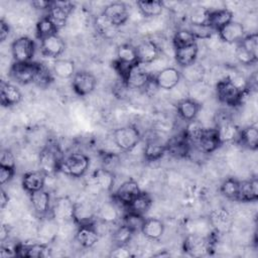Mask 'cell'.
Masks as SVG:
<instances>
[{"label": "cell", "instance_id": "obj_1", "mask_svg": "<svg viewBox=\"0 0 258 258\" xmlns=\"http://www.w3.org/2000/svg\"><path fill=\"white\" fill-rule=\"evenodd\" d=\"M216 94L221 103L235 107L241 104L244 92L232 82L230 77H227L217 83Z\"/></svg>", "mask_w": 258, "mask_h": 258}, {"label": "cell", "instance_id": "obj_2", "mask_svg": "<svg viewBox=\"0 0 258 258\" xmlns=\"http://www.w3.org/2000/svg\"><path fill=\"white\" fill-rule=\"evenodd\" d=\"M90 158L81 152H75L62 159L60 171L72 177H81L89 169Z\"/></svg>", "mask_w": 258, "mask_h": 258}, {"label": "cell", "instance_id": "obj_3", "mask_svg": "<svg viewBox=\"0 0 258 258\" xmlns=\"http://www.w3.org/2000/svg\"><path fill=\"white\" fill-rule=\"evenodd\" d=\"M113 140L121 150L131 151L139 144L141 135L135 126L127 125L117 128L113 132Z\"/></svg>", "mask_w": 258, "mask_h": 258}, {"label": "cell", "instance_id": "obj_4", "mask_svg": "<svg viewBox=\"0 0 258 258\" xmlns=\"http://www.w3.org/2000/svg\"><path fill=\"white\" fill-rule=\"evenodd\" d=\"M35 51V42L28 36H20L11 43V54L15 62L32 61Z\"/></svg>", "mask_w": 258, "mask_h": 258}, {"label": "cell", "instance_id": "obj_5", "mask_svg": "<svg viewBox=\"0 0 258 258\" xmlns=\"http://www.w3.org/2000/svg\"><path fill=\"white\" fill-rule=\"evenodd\" d=\"M61 162L62 158H60L59 150L56 146L48 145L39 154V166L46 175H51L60 170Z\"/></svg>", "mask_w": 258, "mask_h": 258}, {"label": "cell", "instance_id": "obj_6", "mask_svg": "<svg viewBox=\"0 0 258 258\" xmlns=\"http://www.w3.org/2000/svg\"><path fill=\"white\" fill-rule=\"evenodd\" d=\"M36 66H37V62L35 61H28V62L14 61L10 67L9 75L17 83L22 85H27L34 82Z\"/></svg>", "mask_w": 258, "mask_h": 258}, {"label": "cell", "instance_id": "obj_7", "mask_svg": "<svg viewBox=\"0 0 258 258\" xmlns=\"http://www.w3.org/2000/svg\"><path fill=\"white\" fill-rule=\"evenodd\" d=\"M181 80V73L174 67H166L153 76V81L158 89L173 90Z\"/></svg>", "mask_w": 258, "mask_h": 258}, {"label": "cell", "instance_id": "obj_8", "mask_svg": "<svg viewBox=\"0 0 258 258\" xmlns=\"http://www.w3.org/2000/svg\"><path fill=\"white\" fill-rule=\"evenodd\" d=\"M72 79L73 89L75 93L79 96L90 95L95 90L97 85L95 76L87 71L76 72Z\"/></svg>", "mask_w": 258, "mask_h": 258}, {"label": "cell", "instance_id": "obj_9", "mask_svg": "<svg viewBox=\"0 0 258 258\" xmlns=\"http://www.w3.org/2000/svg\"><path fill=\"white\" fill-rule=\"evenodd\" d=\"M101 14L116 27L126 23L129 18L127 5L123 2H113L108 4Z\"/></svg>", "mask_w": 258, "mask_h": 258}, {"label": "cell", "instance_id": "obj_10", "mask_svg": "<svg viewBox=\"0 0 258 258\" xmlns=\"http://www.w3.org/2000/svg\"><path fill=\"white\" fill-rule=\"evenodd\" d=\"M151 78L152 75L143 67V64L136 63L131 67L124 82L129 88L145 89Z\"/></svg>", "mask_w": 258, "mask_h": 258}, {"label": "cell", "instance_id": "obj_11", "mask_svg": "<svg viewBox=\"0 0 258 258\" xmlns=\"http://www.w3.org/2000/svg\"><path fill=\"white\" fill-rule=\"evenodd\" d=\"M136 47L138 63L147 66L161 55V50L153 40H143Z\"/></svg>", "mask_w": 258, "mask_h": 258}, {"label": "cell", "instance_id": "obj_12", "mask_svg": "<svg viewBox=\"0 0 258 258\" xmlns=\"http://www.w3.org/2000/svg\"><path fill=\"white\" fill-rule=\"evenodd\" d=\"M64 49L66 43L57 33L40 39V51L44 56L56 58L57 56L62 54Z\"/></svg>", "mask_w": 258, "mask_h": 258}, {"label": "cell", "instance_id": "obj_13", "mask_svg": "<svg viewBox=\"0 0 258 258\" xmlns=\"http://www.w3.org/2000/svg\"><path fill=\"white\" fill-rule=\"evenodd\" d=\"M141 191L137 181L134 179H127L117 187L114 194V199L121 205L127 207Z\"/></svg>", "mask_w": 258, "mask_h": 258}, {"label": "cell", "instance_id": "obj_14", "mask_svg": "<svg viewBox=\"0 0 258 258\" xmlns=\"http://www.w3.org/2000/svg\"><path fill=\"white\" fill-rule=\"evenodd\" d=\"M217 32L220 39L229 44H233V43L238 44L246 35L243 24L234 20H232L231 22H229L228 24L220 28Z\"/></svg>", "mask_w": 258, "mask_h": 258}, {"label": "cell", "instance_id": "obj_15", "mask_svg": "<svg viewBox=\"0 0 258 258\" xmlns=\"http://www.w3.org/2000/svg\"><path fill=\"white\" fill-rule=\"evenodd\" d=\"M75 206L76 203L72 202L68 197H60L56 199L50 211L52 218L62 222L74 221Z\"/></svg>", "mask_w": 258, "mask_h": 258}, {"label": "cell", "instance_id": "obj_16", "mask_svg": "<svg viewBox=\"0 0 258 258\" xmlns=\"http://www.w3.org/2000/svg\"><path fill=\"white\" fill-rule=\"evenodd\" d=\"M211 247L210 239L202 234L191 233L184 240V250L194 256L206 254Z\"/></svg>", "mask_w": 258, "mask_h": 258}, {"label": "cell", "instance_id": "obj_17", "mask_svg": "<svg viewBox=\"0 0 258 258\" xmlns=\"http://www.w3.org/2000/svg\"><path fill=\"white\" fill-rule=\"evenodd\" d=\"M73 9H74V5L71 2L52 1L47 15L50 17V19L54 22L56 27L59 29L66 24Z\"/></svg>", "mask_w": 258, "mask_h": 258}, {"label": "cell", "instance_id": "obj_18", "mask_svg": "<svg viewBox=\"0 0 258 258\" xmlns=\"http://www.w3.org/2000/svg\"><path fill=\"white\" fill-rule=\"evenodd\" d=\"M99 238L100 233L94 224L80 225L76 232V240L84 248H92L97 244Z\"/></svg>", "mask_w": 258, "mask_h": 258}, {"label": "cell", "instance_id": "obj_19", "mask_svg": "<svg viewBox=\"0 0 258 258\" xmlns=\"http://www.w3.org/2000/svg\"><path fill=\"white\" fill-rule=\"evenodd\" d=\"M222 144L217 128H205L204 133L196 146L204 153H212Z\"/></svg>", "mask_w": 258, "mask_h": 258}, {"label": "cell", "instance_id": "obj_20", "mask_svg": "<svg viewBox=\"0 0 258 258\" xmlns=\"http://www.w3.org/2000/svg\"><path fill=\"white\" fill-rule=\"evenodd\" d=\"M16 256L18 257H35L42 258L50 256V248L44 243L18 244L15 246Z\"/></svg>", "mask_w": 258, "mask_h": 258}, {"label": "cell", "instance_id": "obj_21", "mask_svg": "<svg viewBox=\"0 0 258 258\" xmlns=\"http://www.w3.org/2000/svg\"><path fill=\"white\" fill-rule=\"evenodd\" d=\"M22 100V94L19 89L5 81L0 83V103L3 107H11L19 104Z\"/></svg>", "mask_w": 258, "mask_h": 258}, {"label": "cell", "instance_id": "obj_22", "mask_svg": "<svg viewBox=\"0 0 258 258\" xmlns=\"http://www.w3.org/2000/svg\"><path fill=\"white\" fill-rule=\"evenodd\" d=\"M30 195V202L35 214L39 217H45L51 211V204H50V196L44 189H40Z\"/></svg>", "mask_w": 258, "mask_h": 258}, {"label": "cell", "instance_id": "obj_23", "mask_svg": "<svg viewBox=\"0 0 258 258\" xmlns=\"http://www.w3.org/2000/svg\"><path fill=\"white\" fill-rule=\"evenodd\" d=\"M46 176L41 169L27 171L22 176V186L29 194L40 190L44 188Z\"/></svg>", "mask_w": 258, "mask_h": 258}, {"label": "cell", "instance_id": "obj_24", "mask_svg": "<svg viewBox=\"0 0 258 258\" xmlns=\"http://www.w3.org/2000/svg\"><path fill=\"white\" fill-rule=\"evenodd\" d=\"M176 110H177L178 116L182 120L189 122L197 118L201 110V104L195 99L182 98L177 102Z\"/></svg>", "mask_w": 258, "mask_h": 258}, {"label": "cell", "instance_id": "obj_25", "mask_svg": "<svg viewBox=\"0 0 258 258\" xmlns=\"http://www.w3.org/2000/svg\"><path fill=\"white\" fill-rule=\"evenodd\" d=\"M198 53H199L198 43L183 46V47L174 48L175 61L181 69L197 61Z\"/></svg>", "mask_w": 258, "mask_h": 258}, {"label": "cell", "instance_id": "obj_26", "mask_svg": "<svg viewBox=\"0 0 258 258\" xmlns=\"http://www.w3.org/2000/svg\"><path fill=\"white\" fill-rule=\"evenodd\" d=\"M258 199V180L257 177H252L247 180L240 181L238 201L240 202H255Z\"/></svg>", "mask_w": 258, "mask_h": 258}, {"label": "cell", "instance_id": "obj_27", "mask_svg": "<svg viewBox=\"0 0 258 258\" xmlns=\"http://www.w3.org/2000/svg\"><path fill=\"white\" fill-rule=\"evenodd\" d=\"M165 226L163 222L156 218H146L141 229V233L149 240H158L164 234Z\"/></svg>", "mask_w": 258, "mask_h": 258}, {"label": "cell", "instance_id": "obj_28", "mask_svg": "<svg viewBox=\"0 0 258 258\" xmlns=\"http://www.w3.org/2000/svg\"><path fill=\"white\" fill-rule=\"evenodd\" d=\"M233 20V13L227 8L210 10L209 25L216 31Z\"/></svg>", "mask_w": 258, "mask_h": 258}, {"label": "cell", "instance_id": "obj_29", "mask_svg": "<svg viewBox=\"0 0 258 258\" xmlns=\"http://www.w3.org/2000/svg\"><path fill=\"white\" fill-rule=\"evenodd\" d=\"M136 5L141 15L146 18L159 16L164 8V3L158 0H140Z\"/></svg>", "mask_w": 258, "mask_h": 258}, {"label": "cell", "instance_id": "obj_30", "mask_svg": "<svg viewBox=\"0 0 258 258\" xmlns=\"http://www.w3.org/2000/svg\"><path fill=\"white\" fill-rule=\"evenodd\" d=\"M51 71L59 79H71L76 74L75 62L68 58H56L52 63Z\"/></svg>", "mask_w": 258, "mask_h": 258}, {"label": "cell", "instance_id": "obj_31", "mask_svg": "<svg viewBox=\"0 0 258 258\" xmlns=\"http://www.w3.org/2000/svg\"><path fill=\"white\" fill-rule=\"evenodd\" d=\"M238 141L240 144L250 150H256L258 147V129L256 126L250 125L239 131Z\"/></svg>", "mask_w": 258, "mask_h": 258}, {"label": "cell", "instance_id": "obj_32", "mask_svg": "<svg viewBox=\"0 0 258 258\" xmlns=\"http://www.w3.org/2000/svg\"><path fill=\"white\" fill-rule=\"evenodd\" d=\"M93 179L95 185H97V187L103 191H110L115 182L114 173L103 167L95 171Z\"/></svg>", "mask_w": 258, "mask_h": 258}, {"label": "cell", "instance_id": "obj_33", "mask_svg": "<svg viewBox=\"0 0 258 258\" xmlns=\"http://www.w3.org/2000/svg\"><path fill=\"white\" fill-rule=\"evenodd\" d=\"M94 218H95V212L89 204H86V203L76 204L74 221L78 224V226L94 224L93 223Z\"/></svg>", "mask_w": 258, "mask_h": 258}, {"label": "cell", "instance_id": "obj_34", "mask_svg": "<svg viewBox=\"0 0 258 258\" xmlns=\"http://www.w3.org/2000/svg\"><path fill=\"white\" fill-rule=\"evenodd\" d=\"M151 206H152V199L150 195L145 191H141L126 208L130 212L144 215L149 211Z\"/></svg>", "mask_w": 258, "mask_h": 258}, {"label": "cell", "instance_id": "obj_35", "mask_svg": "<svg viewBox=\"0 0 258 258\" xmlns=\"http://www.w3.org/2000/svg\"><path fill=\"white\" fill-rule=\"evenodd\" d=\"M167 151V145L158 140L150 139L146 142L144 147V156L149 161L158 160Z\"/></svg>", "mask_w": 258, "mask_h": 258}, {"label": "cell", "instance_id": "obj_36", "mask_svg": "<svg viewBox=\"0 0 258 258\" xmlns=\"http://www.w3.org/2000/svg\"><path fill=\"white\" fill-rule=\"evenodd\" d=\"M180 73H181V78L183 77L186 82L190 83V85L203 82L206 74L205 68L202 64L198 63L197 61H195L194 63L185 68H182V71Z\"/></svg>", "mask_w": 258, "mask_h": 258}, {"label": "cell", "instance_id": "obj_37", "mask_svg": "<svg viewBox=\"0 0 258 258\" xmlns=\"http://www.w3.org/2000/svg\"><path fill=\"white\" fill-rule=\"evenodd\" d=\"M117 61L125 63V64H136L138 63L137 60V53L136 47L130 43H123L118 46L117 48Z\"/></svg>", "mask_w": 258, "mask_h": 258}, {"label": "cell", "instance_id": "obj_38", "mask_svg": "<svg viewBox=\"0 0 258 258\" xmlns=\"http://www.w3.org/2000/svg\"><path fill=\"white\" fill-rule=\"evenodd\" d=\"M58 28L54 24V22L50 19L48 15L43 16L40 18L35 26V31H36V36L40 40L43 37L49 36L51 34H55L57 32Z\"/></svg>", "mask_w": 258, "mask_h": 258}, {"label": "cell", "instance_id": "obj_39", "mask_svg": "<svg viewBox=\"0 0 258 258\" xmlns=\"http://www.w3.org/2000/svg\"><path fill=\"white\" fill-rule=\"evenodd\" d=\"M204 130H205V127L203 126V124L195 119L187 122V125L185 127L183 134L191 144L196 145L201 139L204 133Z\"/></svg>", "mask_w": 258, "mask_h": 258}, {"label": "cell", "instance_id": "obj_40", "mask_svg": "<svg viewBox=\"0 0 258 258\" xmlns=\"http://www.w3.org/2000/svg\"><path fill=\"white\" fill-rule=\"evenodd\" d=\"M216 128L218 130V133H219V136H220V139H221L222 143L234 140V139H236L238 137L239 130L230 121H227V120L223 121Z\"/></svg>", "mask_w": 258, "mask_h": 258}, {"label": "cell", "instance_id": "obj_41", "mask_svg": "<svg viewBox=\"0 0 258 258\" xmlns=\"http://www.w3.org/2000/svg\"><path fill=\"white\" fill-rule=\"evenodd\" d=\"M144 215H140L137 213H133L130 211H127V213L123 217V225L128 227L134 234L136 232H141V229L143 227V224L145 222Z\"/></svg>", "mask_w": 258, "mask_h": 258}, {"label": "cell", "instance_id": "obj_42", "mask_svg": "<svg viewBox=\"0 0 258 258\" xmlns=\"http://www.w3.org/2000/svg\"><path fill=\"white\" fill-rule=\"evenodd\" d=\"M98 217L101 222L105 224H112L118 220L119 213L112 203H105L98 211Z\"/></svg>", "mask_w": 258, "mask_h": 258}, {"label": "cell", "instance_id": "obj_43", "mask_svg": "<svg viewBox=\"0 0 258 258\" xmlns=\"http://www.w3.org/2000/svg\"><path fill=\"white\" fill-rule=\"evenodd\" d=\"M230 222H231L230 214L223 209L213 212L210 218V223L213 225V227L217 229V231L226 230V227L230 226Z\"/></svg>", "mask_w": 258, "mask_h": 258}, {"label": "cell", "instance_id": "obj_44", "mask_svg": "<svg viewBox=\"0 0 258 258\" xmlns=\"http://www.w3.org/2000/svg\"><path fill=\"white\" fill-rule=\"evenodd\" d=\"M197 43V39L188 29L177 30L172 37V44L174 48L183 47Z\"/></svg>", "mask_w": 258, "mask_h": 258}, {"label": "cell", "instance_id": "obj_45", "mask_svg": "<svg viewBox=\"0 0 258 258\" xmlns=\"http://www.w3.org/2000/svg\"><path fill=\"white\" fill-rule=\"evenodd\" d=\"M239 183H240V180H237L236 178H233V177H229L223 181V183L221 184L220 190L222 195L227 199L238 201Z\"/></svg>", "mask_w": 258, "mask_h": 258}, {"label": "cell", "instance_id": "obj_46", "mask_svg": "<svg viewBox=\"0 0 258 258\" xmlns=\"http://www.w3.org/2000/svg\"><path fill=\"white\" fill-rule=\"evenodd\" d=\"M52 80H53L52 71H50L43 63L37 62L36 73H35V78L33 83H35L39 87H46L52 82Z\"/></svg>", "mask_w": 258, "mask_h": 258}, {"label": "cell", "instance_id": "obj_47", "mask_svg": "<svg viewBox=\"0 0 258 258\" xmlns=\"http://www.w3.org/2000/svg\"><path fill=\"white\" fill-rule=\"evenodd\" d=\"M133 235L134 233L128 227L122 224L114 231L113 240L116 245H127L131 241Z\"/></svg>", "mask_w": 258, "mask_h": 258}, {"label": "cell", "instance_id": "obj_48", "mask_svg": "<svg viewBox=\"0 0 258 258\" xmlns=\"http://www.w3.org/2000/svg\"><path fill=\"white\" fill-rule=\"evenodd\" d=\"M96 26L97 29L101 34H103L105 37H112L116 33V30L118 27L114 26L112 23H110L102 14L99 15V17L96 19Z\"/></svg>", "mask_w": 258, "mask_h": 258}, {"label": "cell", "instance_id": "obj_49", "mask_svg": "<svg viewBox=\"0 0 258 258\" xmlns=\"http://www.w3.org/2000/svg\"><path fill=\"white\" fill-rule=\"evenodd\" d=\"M239 44L248 52L258 57L257 50H258V36L257 33H250L246 34L243 39L239 42Z\"/></svg>", "mask_w": 258, "mask_h": 258}, {"label": "cell", "instance_id": "obj_50", "mask_svg": "<svg viewBox=\"0 0 258 258\" xmlns=\"http://www.w3.org/2000/svg\"><path fill=\"white\" fill-rule=\"evenodd\" d=\"M209 14L210 10L204 7H198L192 10L190 14V24L192 25H204L208 24L209 25Z\"/></svg>", "mask_w": 258, "mask_h": 258}, {"label": "cell", "instance_id": "obj_51", "mask_svg": "<svg viewBox=\"0 0 258 258\" xmlns=\"http://www.w3.org/2000/svg\"><path fill=\"white\" fill-rule=\"evenodd\" d=\"M196 39H209L212 37L214 30L210 25L204 24V25H192L190 24V28L188 29Z\"/></svg>", "mask_w": 258, "mask_h": 258}, {"label": "cell", "instance_id": "obj_52", "mask_svg": "<svg viewBox=\"0 0 258 258\" xmlns=\"http://www.w3.org/2000/svg\"><path fill=\"white\" fill-rule=\"evenodd\" d=\"M235 55H236V58L238 59V61L245 66L254 64L257 62V59H258L257 56H255V55L251 54L250 52H248L247 50H245L239 43L237 44V48L235 50Z\"/></svg>", "mask_w": 258, "mask_h": 258}, {"label": "cell", "instance_id": "obj_53", "mask_svg": "<svg viewBox=\"0 0 258 258\" xmlns=\"http://www.w3.org/2000/svg\"><path fill=\"white\" fill-rule=\"evenodd\" d=\"M0 166L15 168V157L13 153L8 149H3L0 156Z\"/></svg>", "mask_w": 258, "mask_h": 258}, {"label": "cell", "instance_id": "obj_54", "mask_svg": "<svg viewBox=\"0 0 258 258\" xmlns=\"http://www.w3.org/2000/svg\"><path fill=\"white\" fill-rule=\"evenodd\" d=\"M15 173V168L0 166V183L4 185L5 183L9 182Z\"/></svg>", "mask_w": 258, "mask_h": 258}, {"label": "cell", "instance_id": "obj_55", "mask_svg": "<svg viewBox=\"0 0 258 258\" xmlns=\"http://www.w3.org/2000/svg\"><path fill=\"white\" fill-rule=\"evenodd\" d=\"M111 256L117 258H127L131 256V253L127 245H116V248L111 252Z\"/></svg>", "mask_w": 258, "mask_h": 258}, {"label": "cell", "instance_id": "obj_56", "mask_svg": "<svg viewBox=\"0 0 258 258\" xmlns=\"http://www.w3.org/2000/svg\"><path fill=\"white\" fill-rule=\"evenodd\" d=\"M9 33H10V27L8 23L4 19H1L0 20V40L1 41L6 40Z\"/></svg>", "mask_w": 258, "mask_h": 258}, {"label": "cell", "instance_id": "obj_57", "mask_svg": "<svg viewBox=\"0 0 258 258\" xmlns=\"http://www.w3.org/2000/svg\"><path fill=\"white\" fill-rule=\"evenodd\" d=\"M12 256H16L15 247L10 248L9 246L1 245V247H0V257L7 258V257H12Z\"/></svg>", "mask_w": 258, "mask_h": 258}, {"label": "cell", "instance_id": "obj_58", "mask_svg": "<svg viewBox=\"0 0 258 258\" xmlns=\"http://www.w3.org/2000/svg\"><path fill=\"white\" fill-rule=\"evenodd\" d=\"M51 3L52 1H42V0H38V1H33L31 2V5L36 8V9H40V10H44V9H47L49 10L50 6H51Z\"/></svg>", "mask_w": 258, "mask_h": 258}, {"label": "cell", "instance_id": "obj_59", "mask_svg": "<svg viewBox=\"0 0 258 258\" xmlns=\"http://www.w3.org/2000/svg\"><path fill=\"white\" fill-rule=\"evenodd\" d=\"M8 236H9V227L8 225L3 224L0 229V241L4 243L5 240L8 238Z\"/></svg>", "mask_w": 258, "mask_h": 258}, {"label": "cell", "instance_id": "obj_60", "mask_svg": "<svg viewBox=\"0 0 258 258\" xmlns=\"http://www.w3.org/2000/svg\"><path fill=\"white\" fill-rule=\"evenodd\" d=\"M8 202H9V197L6 194V191L2 188L0 191V207L2 210L8 205Z\"/></svg>", "mask_w": 258, "mask_h": 258}]
</instances>
